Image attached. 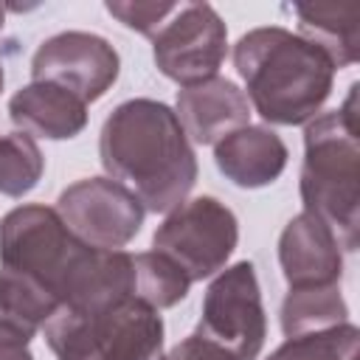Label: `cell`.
<instances>
[{"instance_id":"1","label":"cell","mask_w":360,"mask_h":360,"mask_svg":"<svg viewBox=\"0 0 360 360\" xmlns=\"http://www.w3.org/2000/svg\"><path fill=\"white\" fill-rule=\"evenodd\" d=\"M0 267L37 278L65 309L135 295L132 253L84 245L48 205H17L0 219Z\"/></svg>"},{"instance_id":"2","label":"cell","mask_w":360,"mask_h":360,"mask_svg":"<svg viewBox=\"0 0 360 360\" xmlns=\"http://www.w3.org/2000/svg\"><path fill=\"white\" fill-rule=\"evenodd\" d=\"M110 180L127 186L146 211L169 214L197 183V155L174 110L155 98L121 101L98 135Z\"/></svg>"},{"instance_id":"3","label":"cell","mask_w":360,"mask_h":360,"mask_svg":"<svg viewBox=\"0 0 360 360\" xmlns=\"http://www.w3.org/2000/svg\"><path fill=\"white\" fill-rule=\"evenodd\" d=\"M233 68L253 110L278 127L312 121L335 87L332 62L304 37L281 25H262L233 45Z\"/></svg>"},{"instance_id":"4","label":"cell","mask_w":360,"mask_h":360,"mask_svg":"<svg viewBox=\"0 0 360 360\" xmlns=\"http://www.w3.org/2000/svg\"><path fill=\"white\" fill-rule=\"evenodd\" d=\"M357 90L349 87L338 110L318 112L304 127L301 202L338 236L346 253L360 245V124Z\"/></svg>"},{"instance_id":"5","label":"cell","mask_w":360,"mask_h":360,"mask_svg":"<svg viewBox=\"0 0 360 360\" xmlns=\"http://www.w3.org/2000/svg\"><path fill=\"white\" fill-rule=\"evenodd\" d=\"M56 360H163V318L129 295L98 309H65L45 323Z\"/></svg>"},{"instance_id":"6","label":"cell","mask_w":360,"mask_h":360,"mask_svg":"<svg viewBox=\"0 0 360 360\" xmlns=\"http://www.w3.org/2000/svg\"><path fill=\"white\" fill-rule=\"evenodd\" d=\"M236 242V214L217 197L202 194L166 214L152 236V250L169 256L191 281H202L228 267Z\"/></svg>"},{"instance_id":"7","label":"cell","mask_w":360,"mask_h":360,"mask_svg":"<svg viewBox=\"0 0 360 360\" xmlns=\"http://www.w3.org/2000/svg\"><path fill=\"white\" fill-rule=\"evenodd\" d=\"M233 360H256L267 338V315L253 262L222 267L205 290L194 329Z\"/></svg>"},{"instance_id":"8","label":"cell","mask_w":360,"mask_h":360,"mask_svg":"<svg viewBox=\"0 0 360 360\" xmlns=\"http://www.w3.org/2000/svg\"><path fill=\"white\" fill-rule=\"evenodd\" d=\"M158 70L180 87L217 76L228 56V28L208 3H177L152 37Z\"/></svg>"},{"instance_id":"9","label":"cell","mask_w":360,"mask_h":360,"mask_svg":"<svg viewBox=\"0 0 360 360\" xmlns=\"http://www.w3.org/2000/svg\"><path fill=\"white\" fill-rule=\"evenodd\" d=\"M56 214L84 245L121 250L138 236L146 208L118 180L84 177L59 194Z\"/></svg>"},{"instance_id":"10","label":"cell","mask_w":360,"mask_h":360,"mask_svg":"<svg viewBox=\"0 0 360 360\" xmlns=\"http://www.w3.org/2000/svg\"><path fill=\"white\" fill-rule=\"evenodd\" d=\"M121 56L98 34L62 31L48 37L31 59V82L70 90L84 104L98 101L118 79Z\"/></svg>"},{"instance_id":"11","label":"cell","mask_w":360,"mask_h":360,"mask_svg":"<svg viewBox=\"0 0 360 360\" xmlns=\"http://www.w3.org/2000/svg\"><path fill=\"white\" fill-rule=\"evenodd\" d=\"M278 264L290 290L340 284L343 248L338 236L329 231V225L301 211L284 225L278 236Z\"/></svg>"},{"instance_id":"12","label":"cell","mask_w":360,"mask_h":360,"mask_svg":"<svg viewBox=\"0 0 360 360\" xmlns=\"http://www.w3.org/2000/svg\"><path fill=\"white\" fill-rule=\"evenodd\" d=\"M174 115L194 143H217L228 132L250 124V104L245 93L225 76H211L177 90Z\"/></svg>"},{"instance_id":"13","label":"cell","mask_w":360,"mask_h":360,"mask_svg":"<svg viewBox=\"0 0 360 360\" xmlns=\"http://www.w3.org/2000/svg\"><path fill=\"white\" fill-rule=\"evenodd\" d=\"M287 143L267 127H239L214 143V163L239 188H264L287 169Z\"/></svg>"},{"instance_id":"14","label":"cell","mask_w":360,"mask_h":360,"mask_svg":"<svg viewBox=\"0 0 360 360\" xmlns=\"http://www.w3.org/2000/svg\"><path fill=\"white\" fill-rule=\"evenodd\" d=\"M8 118L28 138L68 141L87 127V104L65 87L31 82L8 98Z\"/></svg>"},{"instance_id":"15","label":"cell","mask_w":360,"mask_h":360,"mask_svg":"<svg viewBox=\"0 0 360 360\" xmlns=\"http://www.w3.org/2000/svg\"><path fill=\"white\" fill-rule=\"evenodd\" d=\"M298 37L312 42L332 68H352L360 59V6H295Z\"/></svg>"},{"instance_id":"16","label":"cell","mask_w":360,"mask_h":360,"mask_svg":"<svg viewBox=\"0 0 360 360\" xmlns=\"http://www.w3.org/2000/svg\"><path fill=\"white\" fill-rule=\"evenodd\" d=\"M59 301L37 278L0 267V332L25 343L56 315Z\"/></svg>"},{"instance_id":"17","label":"cell","mask_w":360,"mask_h":360,"mask_svg":"<svg viewBox=\"0 0 360 360\" xmlns=\"http://www.w3.org/2000/svg\"><path fill=\"white\" fill-rule=\"evenodd\" d=\"M346 321H349V304L340 292V284L295 287L287 290L281 301V332L287 338L323 332Z\"/></svg>"},{"instance_id":"18","label":"cell","mask_w":360,"mask_h":360,"mask_svg":"<svg viewBox=\"0 0 360 360\" xmlns=\"http://www.w3.org/2000/svg\"><path fill=\"white\" fill-rule=\"evenodd\" d=\"M132 264H135V298L155 307L158 312L180 304L188 295L191 278L169 256L158 250H143L132 256Z\"/></svg>"},{"instance_id":"19","label":"cell","mask_w":360,"mask_h":360,"mask_svg":"<svg viewBox=\"0 0 360 360\" xmlns=\"http://www.w3.org/2000/svg\"><path fill=\"white\" fill-rule=\"evenodd\" d=\"M45 158L34 138L22 132L0 135V194L22 197L42 180Z\"/></svg>"},{"instance_id":"20","label":"cell","mask_w":360,"mask_h":360,"mask_svg":"<svg viewBox=\"0 0 360 360\" xmlns=\"http://www.w3.org/2000/svg\"><path fill=\"white\" fill-rule=\"evenodd\" d=\"M360 329L354 323H338L323 332L287 338L267 360H357Z\"/></svg>"},{"instance_id":"21","label":"cell","mask_w":360,"mask_h":360,"mask_svg":"<svg viewBox=\"0 0 360 360\" xmlns=\"http://www.w3.org/2000/svg\"><path fill=\"white\" fill-rule=\"evenodd\" d=\"M177 3H155V0H110L107 3V11L124 22L127 28L143 34V37H155L160 31V25L174 14Z\"/></svg>"},{"instance_id":"22","label":"cell","mask_w":360,"mask_h":360,"mask_svg":"<svg viewBox=\"0 0 360 360\" xmlns=\"http://www.w3.org/2000/svg\"><path fill=\"white\" fill-rule=\"evenodd\" d=\"M163 360H233V357L228 352H222L219 346H214L211 340H205V338H200L194 332V335L183 338L177 346H172L163 354Z\"/></svg>"},{"instance_id":"23","label":"cell","mask_w":360,"mask_h":360,"mask_svg":"<svg viewBox=\"0 0 360 360\" xmlns=\"http://www.w3.org/2000/svg\"><path fill=\"white\" fill-rule=\"evenodd\" d=\"M0 360H34V354L25 340L0 332Z\"/></svg>"},{"instance_id":"24","label":"cell","mask_w":360,"mask_h":360,"mask_svg":"<svg viewBox=\"0 0 360 360\" xmlns=\"http://www.w3.org/2000/svg\"><path fill=\"white\" fill-rule=\"evenodd\" d=\"M3 22H6V8L0 6V31H3Z\"/></svg>"},{"instance_id":"25","label":"cell","mask_w":360,"mask_h":360,"mask_svg":"<svg viewBox=\"0 0 360 360\" xmlns=\"http://www.w3.org/2000/svg\"><path fill=\"white\" fill-rule=\"evenodd\" d=\"M3 82H6V76H3V65H0V90H3Z\"/></svg>"}]
</instances>
